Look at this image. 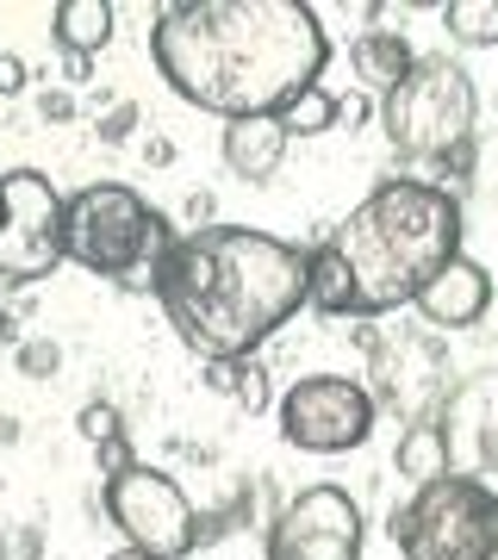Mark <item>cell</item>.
Returning a JSON list of instances; mask_svg holds the SVG:
<instances>
[{"instance_id": "cb8c5ba5", "label": "cell", "mask_w": 498, "mask_h": 560, "mask_svg": "<svg viewBox=\"0 0 498 560\" xmlns=\"http://www.w3.org/2000/svg\"><path fill=\"white\" fill-rule=\"evenodd\" d=\"M44 119H69V113H76V101H69V94H44Z\"/></svg>"}, {"instance_id": "5b68a950", "label": "cell", "mask_w": 498, "mask_h": 560, "mask_svg": "<svg viewBox=\"0 0 498 560\" xmlns=\"http://www.w3.org/2000/svg\"><path fill=\"white\" fill-rule=\"evenodd\" d=\"M380 125L398 156L412 162H449L474 143L479 125V88L449 57H418V69L380 101Z\"/></svg>"}, {"instance_id": "5bb4252c", "label": "cell", "mask_w": 498, "mask_h": 560, "mask_svg": "<svg viewBox=\"0 0 498 560\" xmlns=\"http://www.w3.org/2000/svg\"><path fill=\"white\" fill-rule=\"evenodd\" d=\"M287 143L293 131L280 119H231L224 125V162H231V175L243 180H268L287 162Z\"/></svg>"}, {"instance_id": "e0dca14e", "label": "cell", "mask_w": 498, "mask_h": 560, "mask_svg": "<svg viewBox=\"0 0 498 560\" xmlns=\"http://www.w3.org/2000/svg\"><path fill=\"white\" fill-rule=\"evenodd\" d=\"M305 305L324 312V318H356V280L343 268V256L331 243L312 249V280H305Z\"/></svg>"}, {"instance_id": "9a60e30c", "label": "cell", "mask_w": 498, "mask_h": 560, "mask_svg": "<svg viewBox=\"0 0 498 560\" xmlns=\"http://www.w3.org/2000/svg\"><path fill=\"white\" fill-rule=\"evenodd\" d=\"M393 467H398V480H412L418 492L437 486V480H449V474H455V455H449L442 423L437 418L405 423V430H398V448H393Z\"/></svg>"}, {"instance_id": "3957f363", "label": "cell", "mask_w": 498, "mask_h": 560, "mask_svg": "<svg viewBox=\"0 0 498 560\" xmlns=\"http://www.w3.org/2000/svg\"><path fill=\"white\" fill-rule=\"evenodd\" d=\"M331 249L356 280V318L418 305L424 287L461 256V200L442 180L386 175L361 206H349Z\"/></svg>"}, {"instance_id": "52a82bcc", "label": "cell", "mask_w": 498, "mask_h": 560, "mask_svg": "<svg viewBox=\"0 0 498 560\" xmlns=\"http://www.w3.org/2000/svg\"><path fill=\"white\" fill-rule=\"evenodd\" d=\"M106 517L125 529V541L150 560H187L206 541L199 529V511L187 504L169 474L157 467H125V474H106Z\"/></svg>"}, {"instance_id": "484cf974", "label": "cell", "mask_w": 498, "mask_h": 560, "mask_svg": "<svg viewBox=\"0 0 498 560\" xmlns=\"http://www.w3.org/2000/svg\"><path fill=\"white\" fill-rule=\"evenodd\" d=\"M62 75L81 88V81H88V57H69V50H62Z\"/></svg>"}, {"instance_id": "ac0fdd59", "label": "cell", "mask_w": 498, "mask_h": 560, "mask_svg": "<svg viewBox=\"0 0 498 560\" xmlns=\"http://www.w3.org/2000/svg\"><path fill=\"white\" fill-rule=\"evenodd\" d=\"M442 32L467 50H493L498 44V0H449L442 7Z\"/></svg>"}, {"instance_id": "4316f807", "label": "cell", "mask_w": 498, "mask_h": 560, "mask_svg": "<svg viewBox=\"0 0 498 560\" xmlns=\"http://www.w3.org/2000/svg\"><path fill=\"white\" fill-rule=\"evenodd\" d=\"M106 560H150V555H138V548H119V555H106Z\"/></svg>"}, {"instance_id": "2e32d148", "label": "cell", "mask_w": 498, "mask_h": 560, "mask_svg": "<svg viewBox=\"0 0 498 560\" xmlns=\"http://www.w3.org/2000/svg\"><path fill=\"white\" fill-rule=\"evenodd\" d=\"M50 32L69 57H94L100 44L113 38V0H57Z\"/></svg>"}, {"instance_id": "7402d4cb", "label": "cell", "mask_w": 498, "mask_h": 560, "mask_svg": "<svg viewBox=\"0 0 498 560\" xmlns=\"http://www.w3.org/2000/svg\"><path fill=\"white\" fill-rule=\"evenodd\" d=\"M57 361H62V349H57V342H44V337L20 342V374H32V381H44V374H50Z\"/></svg>"}, {"instance_id": "d4e9b609", "label": "cell", "mask_w": 498, "mask_h": 560, "mask_svg": "<svg viewBox=\"0 0 498 560\" xmlns=\"http://www.w3.org/2000/svg\"><path fill=\"white\" fill-rule=\"evenodd\" d=\"M100 131H106V138H125V131H131V106H119V113L100 125Z\"/></svg>"}, {"instance_id": "4fadbf2b", "label": "cell", "mask_w": 498, "mask_h": 560, "mask_svg": "<svg viewBox=\"0 0 498 560\" xmlns=\"http://www.w3.org/2000/svg\"><path fill=\"white\" fill-rule=\"evenodd\" d=\"M349 69H356V81L368 88V94H393L398 81L418 69V50H412V38L405 32H386V25H368V32H356V44H349Z\"/></svg>"}, {"instance_id": "30bf717a", "label": "cell", "mask_w": 498, "mask_h": 560, "mask_svg": "<svg viewBox=\"0 0 498 560\" xmlns=\"http://www.w3.org/2000/svg\"><path fill=\"white\" fill-rule=\"evenodd\" d=\"M361 504L343 486H305L268 523V560H361Z\"/></svg>"}, {"instance_id": "603a6c76", "label": "cell", "mask_w": 498, "mask_h": 560, "mask_svg": "<svg viewBox=\"0 0 498 560\" xmlns=\"http://www.w3.org/2000/svg\"><path fill=\"white\" fill-rule=\"evenodd\" d=\"M0 94H7V101H13V94H25V62L7 57V50H0Z\"/></svg>"}, {"instance_id": "ba28073f", "label": "cell", "mask_w": 498, "mask_h": 560, "mask_svg": "<svg viewBox=\"0 0 498 560\" xmlns=\"http://www.w3.org/2000/svg\"><path fill=\"white\" fill-rule=\"evenodd\" d=\"M62 200L38 168H13L0 175V280L25 287V280L57 275L62 261Z\"/></svg>"}, {"instance_id": "9c48e42d", "label": "cell", "mask_w": 498, "mask_h": 560, "mask_svg": "<svg viewBox=\"0 0 498 560\" xmlns=\"http://www.w3.org/2000/svg\"><path fill=\"white\" fill-rule=\"evenodd\" d=\"M280 436L299 455H349L374 436V393L349 374H305L280 393Z\"/></svg>"}, {"instance_id": "8fae6325", "label": "cell", "mask_w": 498, "mask_h": 560, "mask_svg": "<svg viewBox=\"0 0 498 560\" xmlns=\"http://www.w3.org/2000/svg\"><path fill=\"white\" fill-rule=\"evenodd\" d=\"M442 436H449V455H455V474H498V368L486 374H467V381L442 399Z\"/></svg>"}, {"instance_id": "6da1fadb", "label": "cell", "mask_w": 498, "mask_h": 560, "mask_svg": "<svg viewBox=\"0 0 498 560\" xmlns=\"http://www.w3.org/2000/svg\"><path fill=\"white\" fill-rule=\"evenodd\" d=\"M150 57L187 106L231 119H280L331 62L319 7L305 0H175L150 25Z\"/></svg>"}, {"instance_id": "8992f818", "label": "cell", "mask_w": 498, "mask_h": 560, "mask_svg": "<svg viewBox=\"0 0 498 560\" xmlns=\"http://www.w3.org/2000/svg\"><path fill=\"white\" fill-rule=\"evenodd\" d=\"M386 536L405 560H498V486L449 474L398 504Z\"/></svg>"}, {"instance_id": "277c9868", "label": "cell", "mask_w": 498, "mask_h": 560, "mask_svg": "<svg viewBox=\"0 0 498 560\" xmlns=\"http://www.w3.org/2000/svg\"><path fill=\"white\" fill-rule=\"evenodd\" d=\"M169 219L143 200L138 187L125 180H94L69 194V212H62V256L81 261L88 275L106 280H143L157 275L162 249H169Z\"/></svg>"}, {"instance_id": "7a4b0ae2", "label": "cell", "mask_w": 498, "mask_h": 560, "mask_svg": "<svg viewBox=\"0 0 498 560\" xmlns=\"http://www.w3.org/2000/svg\"><path fill=\"white\" fill-rule=\"evenodd\" d=\"M305 280L312 249L250 224H199L162 249L150 293L194 355L250 361V349L305 305Z\"/></svg>"}, {"instance_id": "ffe728a7", "label": "cell", "mask_w": 498, "mask_h": 560, "mask_svg": "<svg viewBox=\"0 0 498 560\" xmlns=\"http://www.w3.org/2000/svg\"><path fill=\"white\" fill-rule=\"evenodd\" d=\"M337 119H343V101H337V94H324V88L299 94V101L280 113V125H287L293 138H319V131H331Z\"/></svg>"}, {"instance_id": "44dd1931", "label": "cell", "mask_w": 498, "mask_h": 560, "mask_svg": "<svg viewBox=\"0 0 498 560\" xmlns=\"http://www.w3.org/2000/svg\"><path fill=\"white\" fill-rule=\"evenodd\" d=\"M81 436L100 442V448H106V442H119V436H125V430H119V411H113V405H81Z\"/></svg>"}, {"instance_id": "7c38bea8", "label": "cell", "mask_w": 498, "mask_h": 560, "mask_svg": "<svg viewBox=\"0 0 498 560\" xmlns=\"http://www.w3.org/2000/svg\"><path fill=\"white\" fill-rule=\"evenodd\" d=\"M486 305H493V275H486L474 256H455L418 293V312H424L430 330H474V324L486 318Z\"/></svg>"}, {"instance_id": "d6986e66", "label": "cell", "mask_w": 498, "mask_h": 560, "mask_svg": "<svg viewBox=\"0 0 498 560\" xmlns=\"http://www.w3.org/2000/svg\"><path fill=\"white\" fill-rule=\"evenodd\" d=\"M206 386L212 393H231L243 411H262L268 405V368L262 361H206Z\"/></svg>"}]
</instances>
